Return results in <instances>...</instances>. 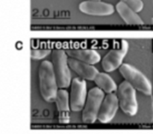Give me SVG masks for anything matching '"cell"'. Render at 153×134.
Masks as SVG:
<instances>
[{
  "label": "cell",
  "instance_id": "6da1fadb",
  "mask_svg": "<svg viewBox=\"0 0 153 134\" xmlns=\"http://www.w3.org/2000/svg\"><path fill=\"white\" fill-rule=\"evenodd\" d=\"M38 76L40 94L43 99L49 103L55 101L59 87L57 83L52 63L43 60L39 67Z\"/></svg>",
  "mask_w": 153,
  "mask_h": 134
},
{
  "label": "cell",
  "instance_id": "7a4b0ae2",
  "mask_svg": "<svg viewBox=\"0 0 153 134\" xmlns=\"http://www.w3.org/2000/svg\"><path fill=\"white\" fill-rule=\"evenodd\" d=\"M52 63L60 89H66L71 83V74L69 68L68 57L66 51L55 49L52 53Z\"/></svg>",
  "mask_w": 153,
  "mask_h": 134
},
{
  "label": "cell",
  "instance_id": "3957f363",
  "mask_svg": "<svg viewBox=\"0 0 153 134\" xmlns=\"http://www.w3.org/2000/svg\"><path fill=\"white\" fill-rule=\"evenodd\" d=\"M119 71L126 80L129 82L136 90L146 95H151L152 86L149 79L140 71L128 63H123L119 68Z\"/></svg>",
  "mask_w": 153,
  "mask_h": 134
},
{
  "label": "cell",
  "instance_id": "277c9868",
  "mask_svg": "<svg viewBox=\"0 0 153 134\" xmlns=\"http://www.w3.org/2000/svg\"><path fill=\"white\" fill-rule=\"evenodd\" d=\"M104 98V91L98 86L92 88L88 92L82 111V121L85 123L93 124L97 121Z\"/></svg>",
  "mask_w": 153,
  "mask_h": 134
},
{
  "label": "cell",
  "instance_id": "5b68a950",
  "mask_svg": "<svg viewBox=\"0 0 153 134\" xmlns=\"http://www.w3.org/2000/svg\"><path fill=\"white\" fill-rule=\"evenodd\" d=\"M120 107L124 113L130 116L137 114L138 110L136 89L127 80L122 82L117 89Z\"/></svg>",
  "mask_w": 153,
  "mask_h": 134
},
{
  "label": "cell",
  "instance_id": "8992f818",
  "mask_svg": "<svg viewBox=\"0 0 153 134\" xmlns=\"http://www.w3.org/2000/svg\"><path fill=\"white\" fill-rule=\"evenodd\" d=\"M87 84L83 78L76 77L73 80L70 95V109L73 112H80L83 110L86 102Z\"/></svg>",
  "mask_w": 153,
  "mask_h": 134
},
{
  "label": "cell",
  "instance_id": "52a82bcc",
  "mask_svg": "<svg viewBox=\"0 0 153 134\" xmlns=\"http://www.w3.org/2000/svg\"><path fill=\"white\" fill-rule=\"evenodd\" d=\"M128 50V43L126 40H122L121 48L118 49H112L102 61V66L106 72H111L117 69L122 65L123 60Z\"/></svg>",
  "mask_w": 153,
  "mask_h": 134
},
{
  "label": "cell",
  "instance_id": "ba28073f",
  "mask_svg": "<svg viewBox=\"0 0 153 134\" xmlns=\"http://www.w3.org/2000/svg\"><path fill=\"white\" fill-rule=\"evenodd\" d=\"M79 8L82 13L91 16H109L114 12V7L112 4L93 0L82 1Z\"/></svg>",
  "mask_w": 153,
  "mask_h": 134
},
{
  "label": "cell",
  "instance_id": "9c48e42d",
  "mask_svg": "<svg viewBox=\"0 0 153 134\" xmlns=\"http://www.w3.org/2000/svg\"><path fill=\"white\" fill-rule=\"evenodd\" d=\"M118 97L114 93H108L104 98L98 114V119L101 123L110 122L114 118L119 107Z\"/></svg>",
  "mask_w": 153,
  "mask_h": 134
},
{
  "label": "cell",
  "instance_id": "30bf717a",
  "mask_svg": "<svg viewBox=\"0 0 153 134\" xmlns=\"http://www.w3.org/2000/svg\"><path fill=\"white\" fill-rule=\"evenodd\" d=\"M57 110L58 112V121L61 124H68L70 122V102L69 93L66 89H58L55 98Z\"/></svg>",
  "mask_w": 153,
  "mask_h": 134
},
{
  "label": "cell",
  "instance_id": "8fae6325",
  "mask_svg": "<svg viewBox=\"0 0 153 134\" xmlns=\"http://www.w3.org/2000/svg\"><path fill=\"white\" fill-rule=\"evenodd\" d=\"M68 64L70 68L83 79L94 80L95 77L99 74V71L94 66L75 58H68Z\"/></svg>",
  "mask_w": 153,
  "mask_h": 134
},
{
  "label": "cell",
  "instance_id": "7c38bea8",
  "mask_svg": "<svg viewBox=\"0 0 153 134\" xmlns=\"http://www.w3.org/2000/svg\"><path fill=\"white\" fill-rule=\"evenodd\" d=\"M66 52L70 57L91 65L97 63L101 60L100 54L93 49H68Z\"/></svg>",
  "mask_w": 153,
  "mask_h": 134
},
{
  "label": "cell",
  "instance_id": "4fadbf2b",
  "mask_svg": "<svg viewBox=\"0 0 153 134\" xmlns=\"http://www.w3.org/2000/svg\"><path fill=\"white\" fill-rule=\"evenodd\" d=\"M116 10L124 22L128 25H141L144 24L137 12L123 1H120L117 4Z\"/></svg>",
  "mask_w": 153,
  "mask_h": 134
},
{
  "label": "cell",
  "instance_id": "5bb4252c",
  "mask_svg": "<svg viewBox=\"0 0 153 134\" xmlns=\"http://www.w3.org/2000/svg\"><path fill=\"white\" fill-rule=\"evenodd\" d=\"M94 81L98 87L108 94L113 93L118 89L114 80L106 73L99 72Z\"/></svg>",
  "mask_w": 153,
  "mask_h": 134
},
{
  "label": "cell",
  "instance_id": "9a60e30c",
  "mask_svg": "<svg viewBox=\"0 0 153 134\" xmlns=\"http://www.w3.org/2000/svg\"><path fill=\"white\" fill-rule=\"evenodd\" d=\"M52 52L50 49H31V58L32 60H42L48 56Z\"/></svg>",
  "mask_w": 153,
  "mask_h": 134
},
{
  "label": "cell",
  "instance_id": "2e32d148",
  "mask_svg": "<svg viewBox=\"0 0 153 134\" xmlns=\"http://www.w3.org/2000/svg\"><path fill=\"white\" fill-rule=\"evenodd\" d=\"M133 9L135 12H140L143 8V2L141 0H120Z\"/></svg>",
  "mask_w": 153,
  "mask_h": 134
},
{
  "label": "cell",
  "instance_id": "e0dca14e",
  "mask_svg": "<svg viewBox=\"0 0 153 134\" xmlns=\"http://www.w3.org/2000/svg\"><path fill=\"white\" fill-rule=\"evenodd\" d=\"M93 1H100V0H93Z\"/></svg>",
  "mask_w": 153,
  "mask_h": 134
},
{
  "label": "cell",
  "instance_id": "ac0fdd59",
  "mask_svg": "<svg viewBox=\"0 0 153 134\" xmlns=\"http://www.w3.org/2000/svg\"><path fill=\"white\" fill-rule=\"evenodd\" d=\"M152 24H153V18H152Z\"/></svg>",
  "mask_w": 153,
  "mask_h": 134
}]
</instances>
